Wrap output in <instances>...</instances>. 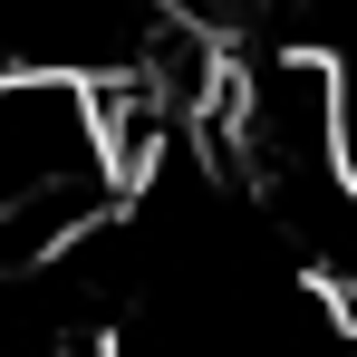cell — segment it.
<instances>
[{
    "mask_svg": "<svg viewBox=\"0 0 357 357\" xmlns=\"http://www.w3.org/2000/svg\"><path fill=\"white\" fill-rule=\"evenodd\" d=\"M126 193L135 174L116 155L97 77L0 68V290L87 251L126 213Z\"/></svg>",
    "mask_w": 357,
    "mask_h": 357,
    "instance_id": "1",
    "label": "cell"
}]
</instances>
